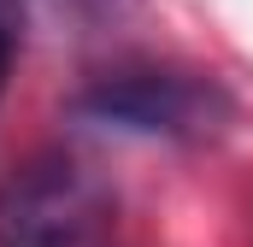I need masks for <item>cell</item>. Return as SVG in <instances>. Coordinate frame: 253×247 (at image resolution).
<instances>
[{"label":"cell","instance_id":"cell-1","mask_svg":"<svg viewBox=\"0 0 253 247\" xmlns=\"http://www.w3.org/2000/svg\"><path fill=\"white\" fill-rule=\"evenodd\" d=\"M112 188L65 153H36L0 183V247H100Z\"/></svg>","mask_w":253,"mask_h":247},{"label":"cell","instance_id":"cell-2","mask_svg":"<svg viewBox=\"0 0 253 247\" xmlns=\"http://www.w3.org/2000/svg\"><path fill=\"white\" fill-rule=\"evenodd\" d=\"M77 112L88 124H106V129H124V135H171V141H200L212 135L218 124L230 118V100L212 77H194V71H159V65H141V71H112L100 77Z\"/></svg>","mask_w":253,"mask_h":247},{"label":"cell","instance_id":"cell-3","mask_svg":"<svg viewBox=\"0 0 253 247\" xmlns=\"http://www.w3.org/2000/svg\"><path fill=\"white\" fill-rule=\"evenodd\" d=\"M6 71H12V30L0 18V94H6Z\"/></svg>","mask_w":253,"mask_h":247},{"label":"cell","instance_id":"cell-4","mask_svg":"<svg viewBox=\"0 0 253 247\" xmlns=\"http://www.w3.org/2000/svg\"><path fill=\"white\" fill-rule=\"evenodd\" d=\"M100 6H118V0H100Z\"/></svg>","mask_w":253,"mask_h":247}]
</instances>
